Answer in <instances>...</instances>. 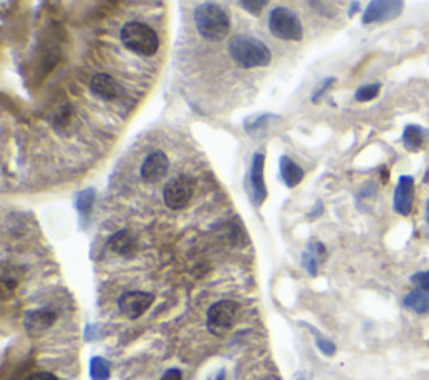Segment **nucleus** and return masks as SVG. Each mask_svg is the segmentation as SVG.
Listing matches in <instances>:
<instances>
[{"instance_id":"nucleus-1","label":"nucleus","mask_w":429,"mask_h":380,"mask_svg":"<svg viewBox=\"0 0 429 380\" xmlns=\"http://www.w3.org/2000/svg\"><path fill=\"white\" fill-rule=\"evenodd\" d=\"M195 25L203 39L220 43L230 32V15L222 5L215 2H203L195 9Z\"/></svg>"},{"instance_id":"nucleus-2","label":"nucleus","mask_w":429,"mask_h":380,"mask_svg":"<svg viewBox=\"0 0 429 380\" xmlns=\"http://www.w3.org/2000/svg\"><path fill=\"white\" fill-rule=\"evenodd\" d=\"M229 52L231 59L244 69L265 67L270 64L272 52L262 40L246 34L233 36L229 43Z\"/></svg>"},{"instance_id":"nucleus-3","label":"nucleus","mask_w":429,"mask_h":380,"mask_svg":"<svg viewBox=\"0 0 429 380\" xmlns=\"http://www.w3.org/2000/svg\"><path fill=\"white\" fill-rule=\"evenodd\" d=\"M121 43L128 51L143 57H151L158 52L159 37L150 25L143 22H128L121 29Z\"/></svg>"},{"instance_id":"nucleus-4","label":"nucleus","mask_w":429,"mask_h":380,"mask_svg":"<svg viewBox=\"0 0 429 380\" xmlns=\"http://www.w3.org/2000/svg\"><path fill=\"white\" fill-rule=\"evenodd\" d=\"M238 310L240 307L233 300H220V302L213 303L207 313L208 332L215 337L227 335L237 322Z\"/></svg>"},{"instance_id":"nucleus-5","label":"nucleus","mask_w":429,"mask_h":380,"mask_svg":"<svg viewBox=\"0 0 429 380\" xmlns=\"http://www.w3.org/2000/svg\"><path fill=\"white\" fill-rule=\"evenodd\" d=\"M268 29L277 39L302 40L303 29L297 14L287 7H275L268 15Z\"/></svg>"},{"instance_id":"nucleus-6","label":"nucleus","mask_w":429,"mask_h":380,"mask_svg":"<svg viewBox=\"0 0 429 380\" xmlns=\"http://www.w3.org/2000/svg\"><path fill=\"white\" fill-rule=\"evenodd\" d=\"M193 191H195V181L189 176L181 174L166 183L165 189H163V200H165L166 206L172 210H181L189 203Z\"/></svg>"},{"instance_id":"nucleus-7","label":"nucleus","mask_w":429,"mask_h":380,"mask_svg":"<svg viewBox=\"0 0 429 380\" xmlns=\"http://www.w3.org/2000/svg\"><path fill=\"white\" fill-rule=\"evenodd\" d=\"M404 9V2L401 0H374L367 5L362 15V24H378L399 17Z\"/></svg>"},{"instance_id":"nucleus-8","label":"nucleus","mask_w":429,"mask_h":380,"mask_svg":"<svg viewBox=\"0 0 429 380\" xmlns=\"http://www.w3.org/2000/svg\"><path fill=\"white\" fill-rule=\"evenodd\" d=\"M154 295L148 292H124L117 300L119 311L129 320H136L153 305Z\"/></svg>"},{"instance_id":"nucleus-9","label":"nucleus","mask_w":429,"mask_h":380,"mask_svg":"<svg viewBox=\"0 0 429 380\" xmlns=\"http://www.w3.org/2000/svg\"><path fill=\"white\" fill-rule=\"evenodd\" d=\"M413 203H415V178L402 174L394 189L393 208L397 215L409 216L413 211Z\"/></svg>"},{"instance_id":"nucleus-10","label":"nucleus","mask_w":429,"mask_h":380,"mask_svg":"<svg viewBox=\"0 0 429 380\" xmlns=\"http://www.w3.org/2000/svg\"><path fill=\"white\" fill-rule=\"evenodd\" d=\"M170 159L163 151H154L144 159L141 166V178L146 183H159L168 174Z\"/></svg>"},{"instance_id":"nucleus-11","label":"nucleus","mask_w":429,"mask_h":380,"mask_svg":"<svg viewBox=\"0 0 429 380\" xmlns=\"http://www.w3.org/2000/svg\"><path fill=\"white\" fill-rule=\"evenodd\" d=\"M264 168H265V154L255 153L252 159V173H250L253 204H255V206H262V203L267 200V186H265Z\"/></svg>"},{"instance_id":"nucleus-12","label":"nucleus","mask_w":429,"mask_h":380,"mask_svg":"<svg viewBox=\"0 0 429 380\" xmlns=\"http://www.w3.org/2000/svg\"><path fill=\"white\" fill-rule=\"evenodd\" d=\"M89 87L97 97L104 99V101H115V99L121 96V86L117 84L115 78H111L109 74H104V72L94 75L91 79Z\"/></svg>"},{"instance_id":"nucleus-13","label":"nucleus","mask_w":429,"mask_h":380,"mask_svg":"<svg viewBox=\"0 0 429 380\" xmlns=\"http://www.w3.org/2000/svg\"><path fill=\"white\" fill-rule=\"evenodd\" d=\"M56 311L51 309H39V310H29L24 317L25 330L30 333H39L44 330L51 329L56 322Z\"/></svg>"},{"instance_id":"nucleus-14","label":"nucleus","mask_w":429,"mask_h":380,"mask_svg":"<svg viewBox=\"0 0 429 380\" xmlns=\"http://www.w3.org/2000/svg\"><path fill=\"white\" fill-rule=\"evenodd\" d=\"M429 141V131L426 128L417 126V124H409L404 128L402 132V144H404L406 151L409 153H417L423 150Z\"/></svg>"},{"instance_id":"nucleus-15","label":"nucleus","mask_w":429,"mask_h":380,"mask_svg":"<svg viewBox=\"0 0 429 380\" xmlns=\"http://www.w3.org/2000/svg\"><path fill=\"white\" fill-rule=\"evenodd\" d=\"M280 176H282L287 188H295V186L302 183L303 169L297 165V163L292 161L288 156H282V158H280Z\"/></svg>"},{"instance_id":"nucleus-16","label":"nucleus","mask_w":429,"mask_h":380,"mask_svg":"<svg viewBox=\"0 0 429 380\" xmlns=\"http://www.w3.org/2000/svg\"><path fill=\"white\" fill-rule=\"evenodd\" d=\"M108 248L117 254H132L136 250L135 237L128 230L116 231L108 241Z\"/></svg>"},{"instance_id":"nucleus-17","label":"nucleus","mask_w":429,"mask_h":380,"mask_svg":"<svg viewBox=\"0 0 429 380\" xmlns=\"http://www.w3.org/2000/svg\"><path fill=\"white\" fill-rule=\"evenodd\" d=\"M402 303H404L406 309L415 311V313H417V315L428 313L429 311V292L421 290V288H416V290L409 292V294L404 296Z\"/></svg>"},{"instance_id":"nucleus-18","label":"nucleus","mask_w":429,"mask_h":380,"mask_svg":"<svg viewBox=\"0 0 429 380\" xmlns=\"http://www.w3.org/2000/svg\"><path fill=\"white\" fill-rule=\"evenodd\" d=\"M325 253V246L322 243H312V245L307 248V252L303 253V267L310 275H317V265L321 261L322 254Z\"/></svg>"},{"instance_id":"nucleus-19","label":"nucleus","mask_w":429,"mask_h":380,"mask_svg":"<svg viewBox=\"0 0 429 380\" xmlns=\"http://www.w3.org/2000/svg\"><path fill=\"white\" fill-rule=\"evenodd\" d=\"M89 375L93 380H108L111 377V367L109 362L102 357H93L89 366Z\"/></svg>"},{"instance_id":"nucleus-20","label":"nucleus","mask_w":429,"mask_h":380,"mask_svg":"<svg viewBox=\"0 0 429 380\" xmlns=\"http://www.w3.org/2000/svg\"><path fill=\"white\" fill-rule=\"evenodd\" d=\"M94 200H96V191L93 188H87L84 191L79 193L78 201H76V208H78L79 215L81 216H89L91 210L94 206Z\"/></svg>"},{"instance_id":"nucleus-21","label":"nucleus","mask_w":429,"mask_h":380,"mask_svg":"<svg viewBox=\"0 0 429 380\" xmlns=\"http://www.w3.org/2000/svg\"><path fill=\"white\" fill-rule=\"evenodd\" d=\"M381 93V84L375 82V84H366V86H360L358 91H356L354 97L356 101L359 102H369L372 99H375Z\"/></svg>"},{"instance_id":"nucleus-22","label":"nucleus","mask_w":429,"mask_h":380,"mask_svg":"<svg viewBox=\"0 0 429 380\" xmlns=\"http://www.w3.org/2000/svg\"><path fill=\"white\" fill-rule=\"evenodd\" d=\"M240 7L245 9L248 14L260 15L262 10L267 7V0H255V2H252V0H242Z\"/></svg>"},{"instance_id":"nucleus-23","label":"nucleus","mask_w":429,"mask_h":380,"mask_svg":"<svg viewBox=\"0 0 429 380\" xmlns=\"http://www.w3.org/2000/svg\"><path fill=\"white\" fill-rule=\"evenodd\" d=\"M270 119V114H264V116H255V117H252V119L250 121H246V131L250 132V134H252L253 131H260L262 128L265 126V123H267V121Z\"/></svg>"},{"instance_id":"nucleus-24","label":"nucleus","mask_w":429,"mask_h":380,"mask_svg":"<svg viewBox=\"0 0 429 380\" xmlns=\"http://www.w3.org/2000/svg\"><path fill=\"white\" fill-rule=\"evenodd\" d=\"M317 347L318 351H321L322 353H325L327 357H332L334 353H336V344H334L332 340H329V338L325 337H317Z\"/></svg>"},{"instance_id":"nucleus-25","label":"nucleus","mask_w":429,"mask_h":380,"mask_svg":"<svg viewBox=\"0 0 429 380\" xmlns=\"http://www.w3.org/2000/svg\"><path fill=\"white\" fill-rule=\"evenodd\" d=\"M411 282L415 283L417 288H421V290L429 292V272L415 273V275L411 276Z\"/></svg>"},{"instance_id":"nucleus-26","label":"nucleus","mask_w":429,"mask_h":380,"mask_svg":"<svg viewBox=\"0 0 429 380\" xmlns=\"http://www.w3.org/2000/svg\"><path fill=\"white\" fill-rule=\"evenodd\" d=\"M334 82H336V78H327V79H324V82H322V84L317 87V91H315V94L312 96V102H317L318 99L324 96L325 91H327L329 87L334 84Z\"/></svg>"},{"instance_id":"nucleus-27","label":"nucleus","mask_w":429,"mask_h":380,"mask_svg":"<svg viewBox=\"0 0 429 380\" xmlns=\"http://www.w3.org/2000/svg\"><path fill=\"white\" fill-rule=\"evenodd\" d=\"M25 380H59V379L56 377L54 374H51V372H36V374L29 375Z\"/></svg>"},{"instance_id":"nucleus-28","label":"nucleus","mask_w":429,"mask_h":380,"mask_svg":"<svg viewBox=\"0 0 429 380\" xmlns=\"http://www.w3.org/2000/svg\"><path fill=\"white\" fill-rule=\"evenodd\" d=\"M161 380H183V375H181V372L178 368H170V370H166L163 374Z\"/></svg>"},{"instance_id":"nucleus-29","label":"nucleus","mask_w":429,"mask_h":380,"mask_svg":"<svg viewBox=\"0 0 429 380\" xmlns=\"http://www.w3.org/2000/svg\"><path fill=\"white\" fill-rule=\"evenodd\" d=\"M208 380H227V372H225V368H220V370L216 372V374L211 375V377L208 379Z\"/></svg>"},{"instance_id":"nucleus-30","label":"nucleus","mask_w":429,"mask_h":380,"mask_svg":"<svg viewBox=\"0 0 429 380\" xmlns=\"http://www.w3.org/2000/svg\"><path fill=\"white\" fill-rule=\"evenodd\" d=\"M358 7H359L358 2L352 3V10H351V14H349V15H351V17H352V15H354V12H358Z\"/></svg>"},{"instance_id":"nucleus-31","label":"nucleus","mask_w":429,"mask_h":380,"mask_svg":"<svg viewBox=\"0 0 429 380\" xmlns=\"http://www.w3.org/2000/svg\"><path fill=\"white\" fill-rule=\"evenodd\" d=\"M426 223L429 225V200L426 201Z\"/></svg>"},{"instance_id":"nucleus-32","label":"nucleus","mask_w":429,"mask_h":380,"mask_svg":"<svg viewBox=\"0 0 429 380\" xmlns=\"http://www.w3.org/2000/svg\"><path fill=\"white\" fill-rule=\"evenodd\" d=\"M297 380H307V379H303V377H301V379H297Z\"/></svg>"}]
</instances>
